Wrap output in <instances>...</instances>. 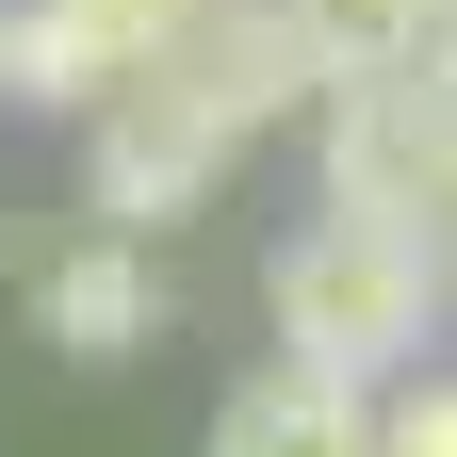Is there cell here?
<instances>
[{
    "instance_id": "obj_6",
    "label": "cell",
    "mask_w": 457,
    "mask_h": 457,
    "mask_svg": "<svg viewBox=\"0 0 457 457\" xmlns=\"http://www.w3.org/2000/svg\"><path fill=\"white\" fill-rule=\"evenodd\" d=\"M49 343L66 360H131V343H163V278H147V228H98V245L49 262Z\"/></svg>"
},
{
    "instance_id": "obj_1",
    "label": "cell",
    "mask_w": 457,
    "mask_h": 457,
    "mask_svg": "<svg viewBox=\"0 0 457 457\" xmlns=\"http://www.w3.org/2000/svg\"><path fill=\"white\" fill-rule=\"evenodd\" d=\"M441 295H457V262L425 245L409 212H311L295 245L262 262V311H278V343H295V360H327V376H409L425 343H441Z\"/></svg>"
},
{
    "instance_id": "obj_7",
    "label": "cell",
    "mask_w": 457,
    "mask_h": 457,
    "mask_svg": "<svg viewBox=\"0 0 457 457\" xmlns=\"http://www.w3.org/2000/svg\"><path fill=\"white\" fill-rule=\"evenodd\" d=\"M311 49V82H360V66H409V33H425V0H278Z\"/></svg>"
},
{
    "instance_id": "obj_2",
    "label": "cell",
    "mask_w": 457,
    "mask_h": 457,
    "mask_svg": "<svg viewBox=\"0 0 457 457\" xmlns=\"http://www.w3.org/2000/svg\"><path fill=\"white\" fill-rule=\"evenodd\" d=\"M196 0H0V98L33 114H98L114 82H147L180 49Z\"/></svg>"
},
{
    "instance_id": "obj_3",
    "label": "cell",
    "mask_w": 457,
    "mask_h": 457,
    "mask_svg": "<svg viewBox=\"0 0 457 457\" xmlns=\"http://www.w3.org/2000/svg\"><path fill=\"white\" fill-rule=\"evenodd\" d=\"M441 147H457V98L425 66H360V82H327V196L343 212H409L441 196Z\"/></svg>"
},
{
    "instance_id": "obj_10",
    "label": "cell",
    "mask_w": 457,
    "mask_h": 457,
    "mask_svg": "<svg viewBox=\"0 0 457 457\" xmlns=\"http://www.w3.org/2000/svg\"><path fill=\"white\" fill-rule=\"evenodd\" d=\"M425 245L457 262V147H441V196H425Z\"/></svg>"
},
{
    "instance_id": "obj_5",
    "label": "cell",
    "mask_w": 457,
    "mask_h": 457,
    "mask_svg": "<svg viewBox=\"0 0 457 457\" xmlns=\"http://www.w3.org/2000/svg\"><path fill=\"white\" fill-rule=\"evenodd\" d=\"M212 457H376V392L327 360H278L212 409Z\"/></svg>"
},
{
    "instance_id": "obj_8",
    "label": "cell",
    "mask_w": 457,
    "mask_h": 457,
    "mask_svg": "<svg viewBox=\"0 0 457 457\" xmlns=\"http://www.w3.org/2000/svg\"><path fill=\"white\" fill-rule=\"evenodd\" d=\"M376 457H457V376H409L376 409Z\"/></svg>"
},
{
    "instance_id": "obj_4",
    "label": "cell",
    "mask_w": 457,
    "mask_h": 457,
    "mask_svg": "<svg viewBox=\"0 0 457 457\" xmlns=\"http://www.w3.org/2000/svg\"><path fill=\"white\" fill-rule=\"evenodd\" d=\"M212 180H228V131H212L196 98H163V82H114L98 98V147H82L98 228H180Z\"/></svg>"
},
{
    "instance_id": "obj_9",
    "label": "cell",
    "mask_w": 457,
    "mask_h": 457,
    "mask_svg": "<svg viewBox=\"0 0 457 457\" xmlns=\"http://www.w3.org/2000/svg\"><path fill=\"white\" fill-rule=\"evenodd\" d=\"M409 66H425V82L457 98V0H425V33H409Z\"/></svg>"
}]
</instances>
